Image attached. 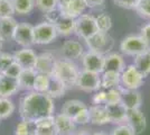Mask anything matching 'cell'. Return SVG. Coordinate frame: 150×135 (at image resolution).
<instances>
[{
	"instance_id": "1",
	"label": "cell",
	"mask_w": 150,
	"mask_h": 135,
	"mask_svg": "<svg viewBox=\"0 0 150 135\" xmlns=\"http://www.w3.org/2000/svg\"><path fill=\"white\" fill-rule=\"evenodd\" d=\"M54 99L47 94L38 92L35 90H31L23 97L19 105L20 117L31 121H37L38 118L45 116L54 115Z\"/></svg>"
},
{
	"instance_id": "2",
	"label": "cell",
	"mask_w": 150,
	"mask_h": 135,
	"mask_svg": "<svg viewBox=\"0 0 150 135\" xmlns=\"http://www.w3.org/2000/svg\"><path fill=\"white\" fill-rule=\"evenodd\" d=\"M80 70L74 61H69L66 59H56L52 76L61 80L67 88L76 86V80L79 77Z\"/></svg>"
},
{
	"instance_id": "3",
	"label": "cell",
	"mask_w": 150,
	"mask_h": 135,
	"mask_svg": "<svg viewBox=\"0 0 150 135\" xmlns=\"http://www.w3.org/2000/svg\"><path fill=\"white\" fill-rule=\"evenodd\" d=\"M90 51L96 52L103 55H106L114 47V39L109 34V32H96L94 35L85 39Z\"/></svg>"
},
{
	"instance_id": "4",
	"label": "cell",
	"mask_w": 150,
	"mask_h": 135,
	"mask_svg": "<svg viewBox=\"0 0 150 135\" xmlns=\"http://www.w3.org/2000/svg\"><path fill=\"white\" fill-rule=\"evenodd\" d=\"M76 87L85 92H95L101 89V73L92 71H80L76 80Z\"/></svg>"
},
{
	"instance_id": "5",
	"label": "cell",
	"mask_w": 150,
	"mask_h": 135,
	"mask_svg": "<svg viewBox=\"0 0 150 135\" xmlns=\"http://www.w3.org/2000/svg\"><path fill=\"white\" fill-rule=\"evenodd\" d=\"M148 47H149L148 44L144 42V39L140 35H129L122 39L120 44L121 52L125 55L133 56V58L144 53Z\"/></svg>"
},
{
	"instance_id": "6",
	"label": "cell",
	"mask_w": 150,
	"mask_h": 135,
	"mask_svg": "<svg viewBox=\"0 0 150 135\" xmlns=\"http://www.w3.org/2000/svg\"><path fill=\"white\" fill-rule=\"evenodd\" d=\"M58 34L55 26L48 21H43L34 26V42L37 45H47L57 39Z\"/></svg>"
},
{
	"instance_id": "7",
	"label": "cell",
	"mask_w": 150,
	"mask_h": 135,
	"mask_svg": "<svg viewBox=\"0 0 150 135\" xmlns=\"http://www.w3.org/2000/svg\"><path fill=\"white\" fill-rule=\"evenodd\" d=\"M144 76L138 71L134 64L125 66L120 73V81L122 88L125 89H139L144 84Z\"/></svg>"
},
{
	"instance_id": "8",
	"label": "cell",
	"mask_w": 150,
	"mask_h": 135,
	"mask_svg": "<svg viewBox=\"0 0 150 135\" xmlns=\"http://www.w3.org/2000/svg\"><path fill=\"white\" fill-rule=\"evenodd\" d=\"M96 32H99V29H98L94 16L88 15V14H83L80 17L76 18L75 34L79 37L85 41L88 37H91L92 35H94Z\"/></svg>"
},
{
	"instance_id": "9",
	"label": "cell",
	"mask_w": 150,
	"mask_h": 135,
	"mask_svg": "<svg viewBox=\"0 0 150 135\" xmlns=\"http://www.w3.org/2000/svg\"><path fill=\"white\" fill-rule=\"evenodd\" d=\"M85 0H58V9L63 15L72 18H77L86 10Z\"/></svg>"
},
{
	"instance_id": "10",
	"label": "cell",
	"mask_w": 150,
	"mask_h": 135,
	"mask_svg": "<svg viewBox=\"0 0 150 135\" xmlns=\"http://www.w3.org/2000/svg\"><path fill=\"white\" fill-rule=\"evenodd\" d=\"M13 41L21 47H31L34 42V26L28 23H20L16 27Z\"/></svg>"
},
{
	"instance_id": "11",
	"label": "cell",
	"mask_w": 150,
	"mask_h": 135,
	"mask_svg": "<svg viewBox=\"0 0 150 135\" xmlns=\"http://www.w3.org/2000/svg\"><path fill=\"white\" fill-rule=\"evenodd\" d=\"M81 60L84 70L92 71V72H96V73L103 72V66H104V55L103 54L88 51L84 53Z\"/></svg>"
},
{
	"instance_id": "12",
	"label": "cell",
	"mask_w": 150,
	"mask_h": 135,
	"mask_svg": "<svg viewBox=\"0 0 150 135\" xmlns=\"http://www.w3.org/2000/svg\"><path fill=\"white\" fill-rule=\"evenodd\" d=\"M125 123L131 127L136 135H141L147 127V118L144 113L140 110V108L128 109Z\"/></svg>"
},
{
	"instance_id": "13",
	"label": "cell",
	"mask_w": 150,
	"mask_h": 135,
	"mask_svg": "<svg viewBox=\"0 0 150 135\" xmlns=\"http://www.w3.org/2000/svg\"><path fill=\"white\" fill-rule=\"evenodd\" d=\"M84 46L81 42L74 41V39H69L66 41L61 47V54L63 59H66L69 61H75L82 59L84 55Z\"/></svg>"
},
{
	"instance_id": "14",
	"label": "cell",
	"mask_w": 150,
	"mask_h": 135,
	"mask_svg": "<svg viewBox=\"0 0 150 135\" xmlns=\"http://www.w3.org/2000/svg\"><path fill=\"white\" fill-rule=\"evenodd\" d=\"M15 62H17L23 69H34L37 60V54L31 47H23L13 53Z\"/></svg>"
},
{
	"instance_id": "15",
	"label": "cell",
	"mask_w": 150,
	"mask_h": 135,
	"mask_svg": "<svg viewBox=\"0 0 150 135\" xmlns=\"http://www.w3.org/2000/svg\"><path fill=\"white\" fill-rule=\"evenodd\" d=\"M105 107L108 110V114H109L110 123L120 125V124H125L127 122L128 109L125 108V106L121 101L114 104H106Z\"/></svg>"
},
{
	"instance_id": "16",
	"label": "cell",
	"mask_w": 150,
	"mask_h": 135,
	"mask_svg": "<svg viewBox=\"0 0 150 135\" xmlns=\"http://www.w3.org/2000/svg\"><path fill=\"white\" fill-rule=\"evenodd\" d=\"M55 61H56V58L50 52L40 53L39 55H37L36 64H35L34 69L36 70L37 73H45V74L52 76Z\"/></svg>"
},
{
	"instance_id": "17",
	"label": "cell",
	"mask_w": 150,
	"mask_h": 135,
	"mask_svg": "<svg viewBox=\"0 0 150 135\" xmlns=\"http://www.w3.org/2000/svg\"><path fill=\"white\" fill-rule=\"evenodd\" d=\"M88 114H90V123L93 125L102 126L110 123L105 105H92L88 108Z\"/></svg>"
},
{
	"instance_id": "18",
	"label": "cell",
	"mask_w": 150,
	"mask_h": 135,
	"mask_svg": "<svg viewBox=\"0 0 150 135\" xmlns=\"http://www.w3.org/2000/svg\"><path fill=\"white\" fill-rule=\"evenodd\" d=\"M121 103L125 105L127 109H137V108H140L142 104V96L138 91V89L122 88Z\"/></svg>"
},
{
	"instance_id": "19",
	"label": "cell",
	"mask_w": 150,
	"mask_h": 135,
	"mask_svg": "<svg viewBox=\"0 0 150 135\" xmlns=\"http://www.w3.org/2000/svg\"><path fill=\"white\" fill-rule=\"evenodd\" d=\"M19 84L18 80L16 78L8 77L4 73H0V97H9L13 96L18 92Z\"/></svg>"
},
{
	"instance_id": "20",
	"label": "cell",
	"mask_w": 150,
	"mask_h": 135,
	"mask_svg": "<svg viewBox=\"0 0 150 135\" xmlns=\"http://www.w3.org/2000/svg\"><path fill=\"white\" fill-rule=\"evenodd\" d=\"M75 24H76L75 18H72L69 16H66V15L62 14L53 25L55 26L58 35H61V36H69V35L75 33Z\"/></svg>"
},
{
	"instance_id": "21",
	"label": "cell",
	"mask_w": 150,
	"mask_h": 135,
	"mask_svg": "<svg viewBox=\"0 0 150 135\" xmlns=\"http://www.w3.org/2000/svg\"><path fill=\"white\" fill-rule=\"evenodd\" d=\"M17 25L18 23L13 17L0 18V41L1 42L13 41V35Z\"/></svg>"
},
{
	"instance_id": "22",
	"label": "cell",
	"mask_w": 150,
	"mask_h": 135,
	"mask_svg": "<svg viewBox=\"0 0 150 135\" xmlns=\"http://www.w3.org/2000/svg\"><path fill=\"white\" fill-rule=\"evenodd\" d=\"M55 129L58 135L72 134L76 129V124L71 117L61 113L55 116Z\"/></svg>"
},
{
	"instance_id": "23",
	"label": "cell",
	"mask_w": 150,
	"mask_h": 135,
	"mask_svg": "<svg viewBox=\"0 0 150 135\" xmlns=\"http://www.w3.org/2000/svg\"><path fill=\"white\" fill-rule=\"evenodd\" d=\"M36 123V135H58L55 129V116L50 115L38 118Z\"/></svg>"
},
{
	"instance_id": "24",
	"label": "cell",
	"mask_w": 150,
	"mask_h": 135,
	"mask_svg": "<svg viewBox=\"0 0 150 135\" xmlns=\"http://www.w3.org/2000/svg\"><path fill=\"white\" fill-rule=\"evenodd\" d=\"M125 66V59L119 53H109L104 55L103 71H114L121 73Z\"/></svg>"
},
{
	"instance_id": "25",
	"label": "cell",
	"mask_w": 150,
	"mask_h": 135,
	"mask_svg": "<svg viewBox=\"0 0 150 135\" xmlns=\"http://www.w3.org/2000/svg\"><path fill=\"white\" fill-rule=\"evenodd\" d=\"M36 76H37V72H36L35 69H23L20 74H19V77L17 78L19 89L26 90V91L34 90Z\"/></svg>"
},
{
	"instance_id": "26",
	"label": "cell",
	"mask_w": 150,
	"mask_h": 135,
	"mask_svg": "<svg viewBox=\"0 0 150 135\" xmlns=\"http://www.w3.org/2000/svg\"><path fill=\"white\" fill-rule=\"evenodd\" d=\"M120 72L114 71H103L101 73V88L104 90L120 87Z\"/></svg>"
},
{
	"instance_id": "27",
	"label": "cell",
	"mask_w": 150,
	"mask_h": 135,
	"mask_svg": "<svg viewBox=\"0 0 150 135\" xmlns=\"http://www.w3.org/2000/svg\"><path fill=\"white\" fill-rule=\"evenodd\" d=\"M85 108H88V106L83 101L77 100V99H71V100H67L64 103L62 107V113L73 119L75 116L80 114L82 110H84Z\"/></svg>"
},
{
	"instance_id": "28",
	"label": "cell",
	"mask_w": 150,
	"mask_h": 135,
	"mask_svg": "<svg viewBox=\"0 0 150 135\" xmlns=\"http://www.w3.org/2000/svg\"><path fill=\"white\" fill-rule=\"evenodd\" d=\"M138 71L144 76V78L150 74V47H148L144 53L139 54L134 58V63Z\"/></svg>"
},
{
	"instance_id": "29",
	"label": "cell",
	"mask_w": 150,
	"mask_h": 135,
	"mask_svg": "<svg viewBox=\"0 0 150 135\" xmlns=\"http://www.w3.org/2000/svg\"><path fill=\"white\" fill-rule=\"evenodd\" d=\"M67 89V87L63 84L61 80H58L57 78H55L54 76H50V86H48V89L46 91V94L53 98V99H56V98H61L65 95V91Z\"/></svg>"
},
{
	"instance_id": "30",
	"label": "cell",
	"mask_w": 150,
	"mask_h": 135,
	"mask_svg": "<svg viewBox=\"0 0 150 135\" xmlns=\"http://www.w3.org/2000/svg\"><path fill=\"white\" fill-rule=\"evenodd\" d=\"M13 6L15 9V14L20 16L30 15L35 9L36 4L35 0H13Z\"/></svg>"
},
{
	"instance_id": "31",
	"label": "cell",
	"mask_w": 150,
	"mask_h": 135,
	"mask_svg": "<svg viewBox=\"0 0 150 135\" xmlns=\"http://www.w3.org/2000/svg\"><path fill=\"white\" fill-rule=\"evenodd\" d=\"M15 135H36V123L31 119L21 118L17 124Z\"/></svg>"
},
{
	"instance_id": "32",
	"label": "cell",
	"mask_w": 150,
	"mask_h": 135,
	"mask_svg": "<svg viewBox=\"0 0 150 135\" xmlns=\"http://www.w3.org/2000/svg\"><path fill=\"white\" fill-rule=\"evenodd\" d=\"M15 104L10 98L0 97V121L7 119L13 114Z\"/></svg>"
},
{
	"instance_id": "33",
	"label": "cell",
	"mask_w": 150,
	"mask_h": 135,
	"mask_svg": "<svg viewBox=\"0 0 150 135\" xmlns=\"http://www.w3.org/2000/svg\"><path fill=\"white\" fill-rule=\"evenodd\" d=\"M98 29L100 32H109L112 27V18L108 13H101L94 16Z\"/></svg>"
},
{
	"instance_id": "34",
	"label": "cell",
	"mask_w": 150,
	"mask_h": 135,
	"mask_svg": "<svg viewBox=\"0 0 150 135\" xmlns=\"http://www.w3.org/2000/svg\"><path fill=\"white\" fill-rule=\"evenodd\" d=\"M50 81V74H45V73H37L36 79H35V84H34V90L38 91V92H44L48 89Z\"/></svg>"
},
{
	"instance_id": "35",
	"label": "cell",
	"mask_w": 150,
	"mask_h": 135,
	"mask_svg": "<svg viewBox=\"0 0 150 135\" xmlns=\"http://www.w3.org/2000/svg\"><path fill=\"white\" fill-rule=\"evenodd\" d=\"M121 96H122V87H115V88H111V89L106 90V104H114L120 103L121 101Z\"/></svg>"
},
{
	"instance_id": "36",
	"label": "cell",
	"mask_w": 150,
	"mask_h": 135,
	"mask_svg": "<svg viewBox=\"0 0 150 135\" xmlns=\"http://www.w3.org/2000/svg\"><path fill=\"white\" fill-rule=\"evenodd\" d=\"M36 7L42 13H47L58 7V0H35Z\"/></svg>"
},
{
	"instance_id": "37",
	"label": "cell",
	"mask_w": 150,
	"mask_h": 135,
	"mask_svg": "<svg viewBox=\"0 0 150 135\" xmlns=\"http://www.w3.org/2000/svg\"><path fill=\"white\" fill-rule=\"evenodd\" d=\"M15 9L13 6V1L9 0H0V18L13 17Z\"/></svg>"
},
{
	"instance_id": "38",
	"label": "cell",
	"mask_w": 150,
	"mask_h": 135,
	"mask_svg": "<svg viewBox=\"0 0 150 135\" xmlns=\"http://www.w3.org/2000/svg\"><path fill=\"white\" fill-rule=\"evenodd\" d=\"M136 11L139 14V16L150 19V0H140Z\"/></svg>"
},
{
	"instance_id": "39",
	"label": "cell",
	"mask_w": 150,
	"mask_h": 135,
	"mask_svg": "<svg viewBox=\"0 0 150 135\" xmlns=\"http://www.w3.org/2000/svg\"><path fill=\"white\" fill-rule=\"evenodd\" d=\"M13 62H15L13 54L0 52V73H4V71L10 64H13Z\"/></svg>"
},
{
	"instance_id": "40",
	"label": "cell",
	"mask_w": 150,
	"mask_h": 135,
	"mask_svg": "<svg viewBox=\"0 0 150 135\" xmlns=\"http://www.w3.org/2000/svg\"><path fill=\"white\" fill-rule=\"evenodd\" d=\"M111 135H136L134 134V132L132 131V129L127 124H120L118 125L115 129L112 131V133Z\"/></svg>"
},
{
	"instance_id": "41",
	"label": "cell",
	"mask_w": 150,
	"mask_h": 135,
	"mask_svg": "<svg viewBox=\"0 0 150 135\" xmlns=\"http://www.w3.org/2000/svg\"><path fill=\"white\" fill-rule=\"evenodd\" d=\"M73 121L76 125H86L90 123V114H88V107L85 108L84 110H82L80 114L75 116L73 118Z\"/></svg>"
},
{
	"instance_id": "42",
	"label": "cell",
	"mask_w": 150,
	"mask_h": 135,
	"mask_svg": "<svg viewBox=\"0 0 150 135\" xmlns=\"http://www.w3.org/2000/svg\"><path fill=\"white\" fill-rule=\"evenodd\" d=\"M21 70H23V68L17 62H13V64H10L6 70L4 71V74H6L8 77H13L17 79L19 77V74H20Z\"/></svg>"
},
{
	"instance_id": "43",
	"label": "cell",
	"mask_w": 150,
	"mask_h": 135,
	"mask_svg": "<svg viewBox=\"0 0 150 135\" xmlns=\"http://www.w3.org/2000/svg\"><path fill=\"white\" fill-rule=\"evenodd\" d=\"M106 100V90H98L92 97V103L93 105H105Z\"/></svg>"
},
{
	"instance_id": "44",
	"label": "cell",
	"mask_w": 150,
	"mask_h": 135,
	"mask_svg": "<svg viewBox=\"0 0 150 135\" xmlns=\"http://www.w3.org/2000/svg\"><path fill=\"white\" fill-rule=\"evenodd\" d=\"M140 0H114V4L117 6L125 8V9H134L137 8Z\"/></svg>"
},
{
	"instance_id": "45",
	"label": "cell",
	"mask_w": 150,
	"mask_h": 135,
	"mask_svg": "<svg viewBox=\"0 0 150 135\" xmlns=\"http://www.w3.org/2000/svg\"><path fill=\"white\" fill-rule=\"evenodd\" d=\"M62 15L61 13V10L58 9V7L55 8V9H53V10H50V11H47V13H44V18L46 21H48L50 24H54L57 19H58V17Z\"/></svg>"
},
{
	"instance_id": "46",
	"label": "cell",
	"mask_w": 150,
	"mask_h": 135,
	"mask_svg": "<svg viewBox=\"0 0 150 135\" xmlns=\"http://www.w3.org/2000/svg\"><path fill=\"white\" fill-rule=\"evenodd\" d=\"M140 36L144 39V42L150 47V23H148V24H146L144 26L141 27V29H140Z\"/></svg>"
},
{
	"instance_id": "47",
	"label": "cell",
	"mask_w": 150,
	"mask_h": 135,
	"mask_svg": "<svg viewBox=\"0 0 150 135\" xmlns=\"http://www.w3.org/2000/svg\"><path fill=\"white\" fill-rule=\"evenodd\" d=\"M105 0H85V4L88 8H99L104 5Z\"/></svg>"
},
{
	"instance_id": "48",
	"label": "cell",
	"mask_w": 150,
	"mask_h": 135,
	"mask_svg": "<svg viewBox=\"0 0 150 135\" xmlns=\"http://www.w3.org/2000/svg\"><path fill=\"white\" fill-rule=\"evenodd\" d=\"M92 135H108V134L104 133V132H95V133H93Z\"/></svg>"
},
{
	"instance_id": "49",
	"label": "cell",
	"mask_w": 150,
	"mask_h": 135,
	"mask_svg": "<svg viewBox=\"0 0 150 135\" xmlns=\"http://www.w3.org/2000/svg\"><path fill=\"white\" fill-rule=\"evenodd\" d=\"M77 135H90V134H88V133H86V132H84V131H83L82 133H80V134H77Z\"/></svg>"
},
{
	"instance_id": "50",
	"label": "cell",
	"mask_w": 150,
	"mask_h": 135,
	"mask_svg": "<svg viewBox=\"0 0 150 135\" xmlns=\"http://www.w3.org/2000/svg\"><path fill=\"white\" fill-rule=\"evenodd\" d=\"M1 47H2V42L0 41V52H1Z\"/></svg>"
},
{
	"instance_id": "51",
	"label": "cell",
	"mask_w": 150,
	"mask_h": 135,
	"mask_svg": "<svg viewBox=\"0 0 150 135\" xmlns=\"http://www.w3.org/2000/svg\"><path fill=\"white\" fill-rule=\"evenodd\" d=\"M67 135H77V134H74V133H72V134H67Z\"/></svg>"
},
{
	"instance_id": "52",
	"label": "cell",
	"mask_w": 150,
	"mask_h": 135,
	"mask_svg": "<svg viewBox=\"0 0 150 135\" xmlns=\"http://www.w3.org/2000/svg\"><path fill=\"white\" fill-rule=\"evenodd\" d=\"M9 1H13V0H9Z\"/></svg>"
}]
</instances>
